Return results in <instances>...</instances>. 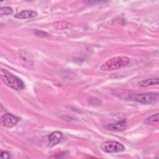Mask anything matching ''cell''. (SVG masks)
<instances>
[{
    "label": "cell",
    "instance_id": "6da1fadb",
    "mask_svg": "<svg viewBox=\"0 0 159 159\" xmlns=\"http://www.w3.org/2000/svg\"><path fill=\"white\" fill-rule=\"evenodd\" d=\"M0 76L2 82L13 89L19 91L23 89L25 87L24 81L20 78L6 70H1Z\"/></svg>",
    "mask_w": 159,
    "mask_h": 159
},
{
    "label": "cell",
    "instance_id": "7a4b0ae2",
    "mask_svg": "<svg viewBox=\"0 0 159 159\" xmlns=\"http://www.w3.org/2000/svg\"><path fill=\"white\" fill-rule=\"evenodd\" d=\"M130 63V59L124 56H119L110 58L101 66V70L103 71H112L122 68Z\"/></svg>",
    "mask_w": 159,
    "mask_h": 159
},
{
    "label": "cell",
    "instance_id": "3957f363",
    "mask_svg": "<svg viewBox=\"0 0 159 159\" xmlns=\"http://www.w3.org/2000/svg\"><path fill=\"white\" fill-rule=\"evenodd\" d=\"M159 94L157 93H145L130 94L128 99L142 104H150L158 101Z\"/></svg>",
    "mask_w": 159,
    "mask_h": 159
},
{
    "label": "cell",
    "instance_id": "277c9868",
    "mask_svg": "<svg viewBox=\"0 0 159 159\" xmlns=\"http://www.w3.org/2000/svg\"><path fill=\"white\" fill-rule=\"evenodd\" d=\"M100 148L104 152L108 153L121 152L125 150V147L122 144L114 140L106 141L102 143Z\"/></svg>",
    "mask_w": 159,
    "mask_h": 159
},
{
    "label": "cell",
    "instance_id": "5b68a950",
    "mask_svg": "<svg viewBox=\"0 0 159 159\" xmlns=\"http://www.w3.org/2000/svg\"><path fill=\"white\" fill-rule=\"evenodd\" d=\"M18 120L19 119L17 117L9 113L4 114L1 118V124L7 128L13 127L17 124Z\"/></svg>",
    "mask_w": 159,
    "mask_h": 159
},
{
    "label": "cell",
    "instance_id": "8992f818",
    "mask_svg": "<svg viewBox=\"0 0 159 159\" xmlns=\"http://www.w3.org/2000/svg\"><path fill=\"white\" fill-rule=\"evenodd\" d=\"M126 127H127V123L125 120H122L116 123L109 124L104 125V127L107 130H111V131H116V132L122 131L126 129Z\"/></svg>",
    "mask_w": 159,
    "mask_h": 159
},
{
    "label": "cell",
    "instance_id": "52a82bcc",
    "mask_svg": "<svg viewBox=\"0 0 159 159\" xmlns=\"http://www.w3.org/2000/svg\"><path fill=\"white\" fill-rule=\"evenodd\" d=\"M62 139V134L59 131L51 133L48 136V146L52 147L57 145Z\"/></svg>",
    "mask_w": 159,
    "mask_h": 159
},
{
    "label": "cell",
    "instance_id": "ba28073f",
    "mask_svg": "<svg viewBox=\"0 0 159 159\" xmlns=\"http://www.w3.org/2000/svg\"><path fill=\"white\" fill-rule=\"evenodd\" d=\"M37 16V12L34 11H30V10H25V11H22L20 12L19 13L17 14L16 15L14 16V17L17 19H29V18H32L36 17Z\"/></svg>",
    "mask_w": 159,
    "mask_h": 159
},
{
    "label": "cell",
    "instance_id": "9c48e42d",
    "mask_svg": "<svg viewBox=\"0 0 159 159\" xmlns=\"http://www.w3.org/2000/svg\"><path fill=\"white\" fill-rule=\"evenodd\" d=\"M158 84V78H153L150 79H147L143 81H141L137 83V85L142 88H146L150 86L157 85Z\"/></svg>",
    "mask_w": 159,
    "mask_h": 159
},
{
    "label": "cell",
    "instance_id": "30bf717a",
    "mask_svg": "<svg viewBox=\"0 0 159 159\" xmlns=\"http://www.w3.org/2000/svg\"><path fill=\"white\" fill-rule=\"evenodd\" d=\"M19 55L21 57V60L25 61L24 63V65H32V63H30V61H32V60L30 59V54L27 52V51H24V50H21L20 52L19 51Z\"/></svg>",
    "mask_w": 159,
    "mask_h": 159
},
{
    "label": "cell",
    "instance_id": "8fae6325",
    "mask_svg": "<svg viewBox=\"0 0 159 159\" xmlns=\"http://www.w3.org/2000/svg\"><path fill=\"white\" fill-rule=\"evenodd\" d=\"M158 122V113H157L155 114H153L149 117H148L145 121L144 124H154L155 122Z\"/></svg>",
    "mask_w": 159,
    "mask_h": 159
},
{
    "label": "cell",
    "instance_id": "7c38bea8",
    "mask_svg": "<svg viewBox=\"0 0 159 159\" xmlns=\"http://www.w3.org/2000/svg\"><path fill=\"white\" fill-rule=\"evenodd\" d=\"M55 26L57 29H66L70 27V24L66 21H60L56 22Z\"/></svg>",
    "mask_w": 159,
    "mask_h": 159
},
{
    "label": "cell",
    "instance_id": "4fadbf2b",
    "mask_svg": "<svg viewBox=\"0 0 159 159\" xmlns=\"http://www.w3.org/2000/svg\"><path fill=\"white\" fill-rule=\"evenodd\" d=\"M13 10L10 7H2L0 8V15L2 16H8L12 14Z\"/></svg>",
    "mask_w": 159,
    "mask_h": 159
},
{
    "label": "cell",
    "instance_id": "5bb4252c",
    "mask_svg": "<svg viewBox=\"0 0 159 159\" xmlns=\"http://www.w3.org/2000/svg\"><path fill=\"white\" fill-rule=\"evenodd\" d=\"M35 34H36V35L39 36V37H47L48 36V34L46 32H44L43 30H35L34 31Z\"/></svg>",
    "mask_w": 159,
    "mask_h": 159
},
{
    "label": "cell",
    "instance_id": "9a60e30c",
    "mask_svg": "<svg viewBox=\"0 0 159 159\" xmlns=\"http://www.w3.org/2000/svg\"><path fill=\"white\" fill-rule=\"evenodd\" d=\"M1 158L4 159V158H9L11 157L10 153L6 151H2L1 152Z\"/></svg>",
    "mask_w": 159,
    "mask_h": 159
}]
</instances>
